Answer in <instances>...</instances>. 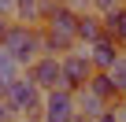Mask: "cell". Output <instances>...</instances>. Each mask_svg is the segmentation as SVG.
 Masks as SVG:
<instances>
[{"instance_id": "16", "label": "cell", "mask_w": 126, "mask_h": 122, "mask_svg": "<svg viewBox=\"0 0 126 122\" xmlns=\"http://www.w3.org/2000/svg\"><path fill=\"white\" fill-rule=\"evenodd\" d=\"M11 26H15V19H8V15H0V44L8 41V33H11Z\"/></svg>"}, {"instance_id": "6", "label": "cell", "mask_w": 126, "mask_h": 122, "mask_svg": "<svg viewBox=\"0 0 126 122\" xmlns=\"http://www.w3.org/2000/svg\"><path fill=\"white\" fill-rule=\"evenodd\" d=\"M78 22H82V11H78L74 4H67V0H59V4L48 11V19H45V30L78 41ZM78 44H82V41H78Z\"/></svg>"}, {"instance_id": "7", "label": "cell", "mask_w": 126, "mask_h": 122, "mask_svg": "<svg viewBox=\"0 0 126 122\" xmlns=\"http://www.w3.org/2000/svg\"><path fill=\"white\" fill-rule=\"evenodd\" d=\"M119 55H122V44L115 37H100L96 44H89V59H93L96 70H111L119 63Z\"/></svg>"}, {"instance_id": "15", "label": "cell", "mask_w": 126, "mask_h": 122, "mask_svg": "<svg viewBox=\"0 0 126 122\" xmlns=\"http://www.w3.org/2000/svg\"><path fill=\"white\" fill-rule=\"evenodd\" d=\"M119 4H126V0H93V11H100V15H108V11H115Z\"/></svg>"}, {"instance_id": "13", "label": "cell", "mask_w": 126, "mask_h": 122, "mask_svg": "<svg viewBox=\"0 0 126 122\" xmlns=\"http://www.w3.org/2000/svg\"><path fill=\"white\" fill-rule=\"evenodd\" d=\"M111 78H115V85H119V93L126 96V52L119 55V63L111 67Z\"/></svg>"}, {"instance_id": "1", "label": "cell", "mask_w": 126, "mask_h": 122, "mask_svg": "<svg viewBox=\"0 0 126 122\" xmlns=\"http://www.w3.org/2000/svg\"><path fill=\"white\" fill-rule=\"evenodd\" d=\"M4 48L19 59L22 67H30L37 55H45V26H30V22H19V19H15V26H11Z\"/></svg>"}, {"instance_id": "21", "label": "cell", "mask_w": 126, "mask_h": 122, "mask_svg": "<svg viewBox=\"0 0 126 122\" xmlns=\"http://www.w3.org/2000/svg\"><path fill=\"white\" fill-rule=\"evenodd\" d=\"M19 122H22V118H19Z\"/></svg>"}, {"instance_id": "20", "label": "cell", "mask_w": 126, "mask_h": 122, "mask_svg": "<svg viewBox=\"0 0 126 122\" xmlns=\"http://www.w3.org/2000/svg\"><path fill=\"white\" fill-rule=\"evenodd\" d=\"M122 52H126V44H122Z\"/></svg>"}, {"instance_id": "11", "label": "cell", "mask_w": 126, "mask_h": 122, "mask_svg": "<svg viewBox=\"0 0 126 122\" xmlns=\"http://www.w3.org/2000/svg\"><path fill=\"white\" fill-rule=\"evenodd\" d=\"M89 89H96L108 104H115L119 107V100H122V93H119V85H115V78H111V70H96L93 78H89Z\"/></svg>"}, {"instance_id": "2", "label": "cell", "mask_w": 126, "mask_h": 122, "mask_svg": "<svg viewBox=\"0 0 126 122\" xmlns=\"http://www.w3.org/2000/svg\"><path fill=\"white\" fill-rule=\"evenodd\" d=\"M11 104H15V111L22 115V118H30V115H41L45 111V89L30 78V74H19L11 85H8V93H4Z\"/></svg>"}, {"instance_id": "9", "label": "cell", "mask_w": 126, "mask_h": 122, "mask_svg": "<svg viewBox=\"0 0 126 122\" xmlns=\"http://www.w3.org/2000/svg\"><path fill=\"white\" fill-rule=\"evenodd\" d=\"M74 96H78V115H89V118H100L108 107H115V104H108V100H104L96 89H89V85H85V89H78Z\"/></svg>"}, {"instance_id": "3", "label": "cell", "mask_w": 126, "mask_h": 122, "mask_svg": "<svg viewBox=\"0 0 126 122\" xmlns=\"http://www.w3.org/2000/svg\"><path fill=\"white\" fill-rule=\"evenodd\" d=\"M93 74H96V67H93V59H89V48H85V44H78L74 52L63 55V85H67V89H74V93L85 89Z\"/></svg>"}, {"instance_id": "18", "label": "cell", "mask_w": 126, "mask_h": 122, "mask_svg": "<svg viewBox=\"0 0 126 122\" xmlns=\"http://www.w3.org/2000/svg\"><path fill=\"white\" fill-rule=\"evenodd\" d=\"M67 4H74L78 11H93V0H67Z\"/></svg>"}, {"instance_id": "19", "label": "cell", "mask_w": 126, "mask_h": 122, "mask_svg": "<svg viewBox=\"0 0 126 122\" xmlns=\"http://www.w3.org/2000/svg\"><path fill=\"white\" fill-rule=\"evenodd\" d=\"M115 111H119V118H122V122H126V96H122V100H119V107H115Z\"/></svg>"}, {"instance_id": "14", "label": "cell", "mask_w": 126, "mask_h": 122, "mask_svg": "<svg viewBox=\"0 0 126 122\" xmlns=\"http://www.w3.org/2000/svg\"><path fill=\"white\" fill-rule=\"evenodd\" d=\"M22 115L15 111V104L8 100V96H0V122H19Z\"/></svg>"}, {"instance_id": "12", "label": "cell", "mask_w": 126, "mask_h": 122, "mask_svg": "<svg viewBox=\"0 0 126 122\" xmlns=\"http://www.w3.org/2000/svg\"><path fill=\"white\" fill-rule=\"evenodd\" d=\"M74 48H78L74 37H63V33L45 30V52H52V55H67V52H74Z\"/></svg>"}, {"instance_id": "8", "label": "cell", "mask_w": 126, "mask_h": 122, "mask_svg": "<svg viewBox=\"0 0 126 122\" xmlns=\"http://www.w3.org/2000/svg\"><path fill=\"white\" fill-rule=\"evenodd\" d=\"M100 37H108L104 15H100V11H82V22H78V41L89 48V44H96Z\"/></svg>"}, {"instance_id": "5", "label": "cell", "mask_w": 126, "mask_h": 122, "mask_svg": "<svg viewBox=\"0 0 126 122\" xmlns=\"http://www.w3.org/2000/svg\"><path fill=\"white\" fill-rule=\"evenodd\" d=\"M26 74L45 89V93H52V89H59L63 85V55H52V52H45V55H37L33 63L26 67Z\"/></svg>"}, {"instance_id": "10", "label": "cell", "mask_w": 126, "mask_h": 122, "mask_svg": "<svg viewBox=\"0 0 126 122\" xmlns=\"http://www.w3.org/2000/svg\"><path fill=\"white\" fill-rule=\"evenodd\" d=\"M19 74H26V67L19 63V59H15V55H11L4 44H0V96L8 93V85H11Z\"/></svg>"}, {"instance_id": "4", "label": "cell", "mask_w": 126, "mask_h": 122, "mask_svg": "<svg viewBox=\"0 0 126 122\" xmlns=\"http://www.w3.org/2000/svg\"><path fill=\"white\" fill-rule=\"evenodd\" d=\"M45 122H74L78 118V96H74V89H67V85H59V89H52V93H45Z\"/></svg>"}, {"instance_id": "17", "label": "cell", "mask_w": 126, "mask_h": 122, "mask_svg": "<svg viewBox=\"0 0 126 122\" xmlns=\"http://www.w3.org/2000/svg\"><path fill=\"white\" fill-rule=\"evenodd\" d=\"M15 8H19V0H0V15L15 19Z\"/></svg>"}]
</instances>
